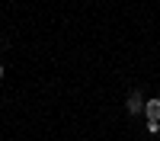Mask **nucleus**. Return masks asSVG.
<instances>
[{
	"mask_svg": "<svg viewBox=\"0 0 160 141\" xmlns=\"http://www.w3.org/2000/svg\"><path fill=\"white\" fill-rule=\"evenodd\" d=\"M128 112H135V115H138V112H144V99H141V93H138V90L128 96Z\"/></svg>",
	"mask_w": 160,
	"mask_h": 141,
	"instance_id": "f03ea898",
	"label": "nucleus"
},
{
	"mask_svg": "<svg viewBox=\"0 0 160 141\" xmlns=\"http://www.w3.org/2000/svg\"><path fill=\"white\" fill-rule=\"evenodd\" d=\"M144 115H148V122H160V99L144 103Z\"/></svg>",
	"mask_w": 160,
	"mask_h": 141,
	"instance_id": "f257e3e1",
	"label": "nucleus"
},
{
	"mask_svg": "<svg viewBox=\"0 0 160 141\" xmlns=\"http://www.w3.org/2000/svg\"><path fill=\"white\" fill-rule=\"evenodd\" d=\"M0 77H3V64H0Z\"/></svg>",
	"mask_w": 160,
	"mask_h": 141,
	"instance_id": "7ed1b4c3",
	"label": "nucleus"
}]
</instances>
